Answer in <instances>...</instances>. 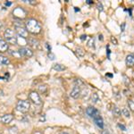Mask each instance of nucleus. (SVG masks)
Segmentation results:
<instances>
[{
    "label": "nucleus",
    "mask_w": 134,
    "mask_h": 134,
    "mask_svg": "<svg viewBox=\"0 0 134 134\" xmlns=\"http://www.w3.org/2000/svg\"><path fill=\"white\" fill-rule=\"evenodd\" d=\"M25 28L28 32L32 34H38L41 31V25L35 19H29L25 23Z\"/></svg>",
    "instance_id": "nucleus-1"
},
{
    "label": "nucleus",
    "mask_w": 134,
    "mask_h": 134,
    "mask_svg": "<svg viewBox=\"0 0 134 134\" xmlns=\"http://www.w3.org/2000/svg\"><path fill=\"white\" fill-rule=\"evenodd\" d=\"M4 37H5V40L6 43H9L12 45H16L17 41H18V38L16 37V33L13 30L7 29L5 30V33H4Z\"/></svg>",
    "instance_id": "nucleus-2"
},
{
    "label": "nucleus",
    "mask_w": 134,
    "mask_h": 134,
    "mask_svg": "<svg viewBox=\"0 0 134 134\" xmlns=\"http://www.w3.org/2000/svg\"><path fill=\"white\" fill-rule=\"evenodd\" d=\"M30 107H31V104L28 100H20L17 102L16 110L23 114L28 113L30 110Z\"/></svg>",
    "instance_id": "nucleus-3"
},
{
    "label": "nucleus",
    "mask_w": 134,
    "mask_h": 134,
    "mask_svg": "<svg viewBox=\"0 0 134 134\" xmlns=\"http://www.w3.org/2000/svg\"><path fill=\"white\" fill-rule=\"evenodd\" d=\"M15 31L17 33V35L21 37V38H27L28 37V31L26 30V28H24L23 26V24H18L17 23H15Z\"/></svg>",
    "instance_id": "nucleus-4"
},
{
    "label": "nucleus",
    "mask_w": 134,
    "mask_h": 134,
    "mask_svg": "<svg viewBox=\"0 0 134 134\" xmlns=\"http://www.w3.org/2000/svg\"><path fill=\"white\" fill-rule=\"evenodd\" d=\"M29 98H30V100H31L32 103L35 104V105H41V103H42L40 95H38V93L36 91H32L30 93Z\"/></svg>",
    "instance_id": "nucleus-5"
},
{
    "label": "nucleus",
    "mask_w": 134,
    "mask_h": 134,
    "mask_svg": "<svg viewBox=\"0 0 134 134\" xmlns=\"http://www.w3.org/2000/svg\"><path fill=\"white\" fill-rule=\"evenodd\" d=\"M20 57H31L33 55V51L29 47H21L19 49L18 51Z\"/></svg>",
    "instance_id": "nucleus-6"
},
{
    "label": "nucleus",
    "mask_w": 134,
    "mask_h": 134,
    "mask_svg": "<svg viewBox=\"0 0 134 134\" xmlns=\"http://www.w3.org/2000/svg\"><path fill=\"white\" fill-rule=\"evenodd\" d=\"M86 113H87V114L90 117H91L93 119L100 115V113H99L98 110L96 109L95 107H88L87 110H86Z\"/></svg>",
    "instance_id": "nucleus-7"
},
{
    "label": "nucleus",
    "mask_w": 134,
    "mask_h": 134,
    "mask_svg": "<svg viewBox=\"0 0 134 134\" xmlns=\"http://www.w3.org/2000/svg\"><path fill=\"white\" fill-rule=\"evenodd\" d=\"M14 119V115L11 114H6L4 115L0 116V122L4 124H8L9 122H11Z\"/></svg>",
    "instance_id": "nucleus-8"
},
{
    "label": "nucleus",
    "mask_w": 134,
    "mask_h": 134,
    "mask_svg": "<svg viewBox=\"0 0 134 134\" xmlns=\"http://www.w3.org/2000/svg\"><path fill=\"white\" fill-rule=\"evenodd\" d=\"M71 97H72V98H78L80 97V95H81V88L80 87H76L75 86L74 88L72 90V91H71Z\"/></svg>",
    "instance_id": "nucleus-9"
},
{
    "label": "nucleus",
    "mask_w": 134,
    "mask_h": 134,
    "mask_svg": "<svg viewBox=\"0 0 134 134\" xmlns=\"http://www.w3.org/2000/svg\"><path fill=\"white\" fill-rule=\"evenodd\" d=\"M14 14L17 18H23V17L25 16L26 13H25V11L21 9V7H18L14 11Z\"/></svg>",
    "instance_id": "nucleus-10"
},
{
    "label": "nucleus",
    "mask_w": 134,
    "mask_h": 134,
    "mask_svg": "<svg viewBox=\"0 0 134 134\" xmlns=\"http://www.w3.org/2000/svg\"><path fill=\"white\" fill-rule=\"evenodd\" d=\"M8 49V44L6 43L5 40L0 37V53H4V52L7 51Z\"/></svg>",
    "instance_id": "nucleus-11"
},
{
    "label": "nucleus",
    "mask_w": 134,
    "mask_h": 134,
    "mask_svg": "<svg viewBox=\"0 0 134 134\" xmlns=\"http://www.w3.org/2000/svg\"><path fill=\"white\" fill-rule=\"evenodd\" d=\"M126 64L127 66H134V55L130 54L126 57Z\"/></svg>",
    "instance_id": "nucleus-12"
},
{
    "label": "nucleus",
    "mask_w": 134,
    "mask_h": 134,
    "mask_svg": "<svg viewBox=\"0 0 134 134\" xmlns=\"http://www.w3.org/2000/svg\"><path fill=\"white\" fill-rule=\"evenodd\" d=\"M94 120V122H95V124H96L99 127L100 129H102L104 128V122H103V118L101 117L100 115L98 116V117H96V118H94L93 119Z\"/></svg>",
    "instance_id": "nucleus-13"
},
{
    "label": "nucleus",
    "mask_w": 134,
    "mask_h": 134,
    "mask_svg": "<svg viewBox=\"0 0 134 134\" xmlns=\"http://www.w3.org/2000/svg\"><path fill=\"white\" fill-rule=\"evenodd\" d=\"M29 44H30V46H31V47H33V48H38L40 42H38V40H36V38H30Z\"/></svg>",
    "instance_id": "nucleus-14"
},
{
    "label": "nucleus",
    "mask_w": 134,
    "mask_h": 134,
    "mask_svg": "<svg viewBox=\"0 0 134 134\" xmlns=\"http://www.w3.org/2000/svg\"><path fill=\"white\" fill-rule=\"evenodd\" d=\"M10 64V61L7 57H3V55H0V64L1 65H7Z\"/></svg>",
    "instance_id": "nucleus-15"
},
{
    "label": "nucleus",
    "mask_w": 134,
    "mask_h": 134,
    "mask_svg": "<svg viewBox=\"0 0 134 134\" xmlns=\"http://www.w3.org/2000/svg\"><path fill=\"white\" fill-rule=\"evenodd\" d=\"M112 113L115 117H119V116H121V114H122V111H121V109L117 107H114L113 110H112Z\"/></svg>",
    "instance_id": "nucleus-16"
},
{
    "label": "nucleus",
    "mask_w": 134,
    "mask_h": 134,
    "mask_svg": "<svg viewBox=\"0 0 134 134\" xmlns=\"http://www.w3.org/2000/svg\"><path fill=\"white\" fill-rule=\"evenodd\" d=\"M53 68L55 69V71H58V72H62V71H64L66 69L65 66L62 65V64H55L53 65Z\"/></svg>",
    "instance_id": "nucleus-17"
},
{
    "label": "nucleus",
    "mask_w": 134,
    "mask_h": 134,
    "mask_svg": "<svg viewBox=\"0 0 134 134\" xmlns=\"http://www.w3.org/2000/svg\"><path fill=\"white\" fill-rule=\"evenodd\" d=\"M75 52H76V54L79 55L80 57H84V55H85V51H84V49L82 48V47H76Z\"/></svg>",
    "instance_id": "nucleus-18"
},
{
    "label": "nucleus",
    "mask_w": 134,
    "mask_h": 134,
    "mask_svg": "<svg viewBox=\"0 0 134 134\" xmlns=\"http://www.w3.org/2000/svg\"><path fill=\"white\" fill-rule=\"evenodd\" d=\"M122 115H124L126 118H130V117H131V114H130L129 109L126 108V107H124V108L122 109Z\"/></svg>",
    "instance_id": "nucleus-19"
},
{
    "label": "nucleus",
    "mask_w": 134,
    "mask_h": 134,
    "mask_svg": "<svg viewBox=\"0 0 134 134\" xmlns=\"http://www.w3.org/2000/svg\"><path fill=\"white\" fill-rule=\"evenodd\" d=\"M91 100H92V102L94 104L98 103L99 101V97H98V95L97 94V93H93V94L91 95Z\"/></svg>",
    "instance_id": "nucleus-20"
},
{
    "label": "nucleus",
    "mask_w": 134,
    "mask_h": 134,
    "mask_svg": "<svg viewBox=\"0 0 134 134\" xmlns=\"http://www.w3.org/2000/svg\"><path fill=\"white\" fill-rule=\"evenodd\" d=\"M128 105H129V108L131 110L132 112H134V102L132 100H131V99H129L128 100Z\"/></svg>",
    "instance_id": "nucleus-21"
},
{
    "label": "nucleus",
    "mask_w": 134,
    "mask_h": 134,
    "mask_svg": "<svg viewBox=\"0 0 134 134\" xmlns=\"http://www.w3.org/2000/svg\"><path fill=\"white\" fill-rule=\"evenodd\" d=\"M47 88V85H45V84H44V85H40V86H38V90H40V91L42 92V93L46 92Z\"/></svg>",
    "instance_id": "nucleus-22"
},
{
    "label": "nucleus",
    "mask_w": 134,
    "mask_h": 134,
    "mask_svg": "<svg viewBox=\"0 0 134 134\" xmlns=\"http://www.w3.org/2000/svg\"><path fill=\"white\" fill-rule=\"evenodd\" d=\"M94 43H95L94 38H91L90 40V41L88 42V47H95Z\"/></svg>",
    "instance_id": "nucleus-23"
},
{
    "label": "nucleus",
    "mask_w": 134,
    "mask_h": 134,
    "mask_svg": "<svg viewBox=\"0 0 134 134\" xmlns=\"http://www.w3.org/2000/svg\"><path fill=\"white\" fill-rule=\"evenodd\" d=\"M74 84L76 85V87H80V86H81V85H83V82L81 81L80 79H76L74 81Z\"/></svg>",
    "instance_id": "nucleus-24"
},
{
    "label": "nucleus",
    "mask_w": 134,
    "mask_h": 134,
    "mask_svg": "<svg viewBox=\"0 0 134 134\" xmlns=\"http://www.w3.org/2000/svg\"><path fill=\"white\" fill-rule=\"evenodd\" d=\"M97 7H98V11H103V5H102V3H98V5H97Z\"/></svg>",
    "instance_id": "nucleus-25"
},
{
    "label": "nucleus",
    "mask_w": 134,
    "mask_h": 134,
    "mask_svg": "<svg viewBox=\"0 0 134 134\" xmlns=\"http://www.w3.org/2000/svg\"><path fill=\"white\" fill-rule=\"evenodd\" d=\"M111 41H112V43L113 44H114V45H117L118 44V41H117V40H116L114 37H111Z\"/></svg>",
    "instance_id": "nucleus-26"
},
{
    "label": "nucleus",
    "mask_w": 134,
    "mask_h": 134,
    "mask_svg": "<svg viewBox=\"0 0 134 134\" xmlns=\"http://www.w3.org/2000/svg\"><path fill=\"white\" fill-rule=\"evenodd\" d=\"M101 134H110V133L107 129H103L102 131H101Z\"/></svg>",
    "instance_id": "nucleus-27"
},
{
    "label": "nucleus",
    "mask_w": 134,
    "mask_h": 134,
    "mask_svg": "<svg viewBox=\"0 0 134 134\" xmlns=\"http://www.w3.org/2000/svg\"><path fill=\"white\" fill-rule=\"evenodd\" d=\"M118 127H119V128L122 129V131H126V127H125L124 125H122V124H118Z\"/></svg>",
    "instance_id": "nucleus-28"
},
{
    "label": "nucleus",
    "mask_w": 134,
    "mask_h": 134,
    "mask_svg": "<svg viewBox=\"0 0 134 134\" xmlns=\"http://www.w3.org/2000/svg\"><path fill=\"white\" fill-rule=\"evenodd\" d=\"M48 57H51V58H50L51 60H54V59H55V55H54L53 54L51 53V52H50V53L48 54Z\"/></svg>",
    "instance_id": "nucleus-29"
},
{
    "label": "nucleus",
    "mask_w": 134,
    "mask_h": 134,
    "mask_svg": "<svg viewBox=\"0 0 134 134\" xmlns=\"http://www.w3.org/2000/svg\"><path fill=\"white\" fill-rule=\"evenodd\" d=\"M124 27H125V23H122V26L121 25V29H122V31H124Z\"/></svg>",
    "instance_id": "nucleus-30"
},
{
    "label": "nucleus",
    "mask_w": 134,
    "mask_h": 134,
    "mask_svg": "<svg viewBox=\"0 0 134 134\" xmlns=\"http://www.w3.org/2000/svg\"><path fill=\"white\" fill-rule=\"evenodd\" d=\"M86 38H87V35H82V36L81 37V38L82 40H85Z\"/></svg>",
    "instance_id": "nucleus-31"
},
{
    "label": "nucleus",
    "mask_w": 134,
    "mask_h": 134,
    "mask_svg": "<svg viewBox=\"0 0 134 134\" xmlns=\"http://www.w3.org/2000/svg\"><path fill=\"white\" fill-rule=\"evenodd\" d=\"M40 122H42V121H45V116H41L40 119Z\"/></svg>",
    "instance_id": "nucleus-32"
},
{
    "label": "nucleus",
    "mask_w": 134,
    "mask_h": 134,
    "mask_svg": "<svg viewBox=\"0 0 134 134\" xmlns=\"http://www.w3.org/2000/svg\"><path fill=\"white\" fill-rule=\"evenodd\" d=\"M33 134H43V133L41 132V131H35Z\"/></svg>",
    "instance_id": "nucleus-33"
},
{
    "label": "nucleus",
    "mask_w": 134,
    "mask_h": 134,
    "mask_svg": "<svg viewBox=\"0 0 134 134\" xmlns=\"http://www.w3.org/2000/svg\"><path fill=\"white\" fill-rule=\"evenodd\" d=\"M87 3H88V4H90H90H93V2H92V1H90V0H88Z\"/></svg>",
    "instance_id": "nucleus-34"
},
{
    "label": "nucleus",
    "mask_w": 134,
    "mask_h": 134,
    "mask_svg": "<svg viewBox=\"0 0 134 134\" xmlns=\"http://www.w3.org/2000/svg\"><path fill=\"white\" fill-rule=\"evenodd\" d=\"M59 134H68V133L65 132V131H62V132H60Z\"/></svg>",
    "instance_id": "nucleus-35"
},
{
    "label": "nucleus",
    "mask_w": 134,
    "mask_h": 134,
    "mask_svg": "<svg viewBox=\"0 0 134 134\" xmlns=\"http://www.w3.org/2000/svg\"><path fill=\"white\" fill-rule=\"evenodd\" d=\"M102 35H99V40H103V38H102Z\"/></svg>",
    "instance_id": "nucleus-36"
},
{
    "label": "nucleus",
    "mask_w": 134,
    "mask_h": 134,
    "mask_svg": "<svg viewBox=\"0 0 134 134\" xmlns=\"http://www.w3.org/2000/svg\"><path fill=\"white\" fill-rule=\"evenodd\" d=\"M2 26H3V23H2V21H0V29L2 28Z\"/></svg>",
    "instance_id": "nucleus-37"
},
{
    "label": "nucleus",
    "mask_w": 134,
    "mask_h": 134,
    "mask_svg": "<svg viewBox=\"0 0 134 134\" xmlns=\"http://www.w3.org/2000/svg\"><path fill=\"white\" fill-rule=\"evenodd\" d=\"M11 4H12V3H10V2H9V3H5V5H11Z\"/></svg>",
    "instance_id": "nucleus-38"
}]
</instances>
